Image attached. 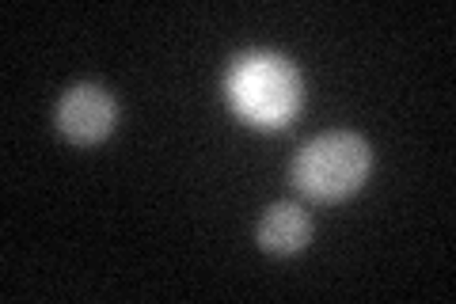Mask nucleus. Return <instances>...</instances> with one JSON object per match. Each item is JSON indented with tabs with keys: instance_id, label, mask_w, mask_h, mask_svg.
Returning a JSON list of instances; mask_svg holds the SVG:
<instances>
[{
	"instance_id": "f257e3e1",
	"label": "nucleus",
	"mask_w": 456,
	"mask_h": 304,
	"mask_svg": "<svg viewBox=\"0 0 456 304\" xmlns=\"http://www.w3.org/2000/svg\"><path fill=\"white\" fill-rule=\"evenodd\" d=\"M224 92L244 122L278 129L301 111V72L289 57L255 50L232 62L224 77Z\"/></svg>"
},
{
	"instance_id": "f03ea898",
	"label": "nucleus",
	"mask_w": 456,
	"mask_h": 304,
	"mask_svg": "<svg viewBox=\"0 0 456 304\" xmlns=\"http://www.w3.org/2000/svg\"><path fill=\"white\" fill-rule=\"evenodd\" d=\"M369 176V144L350 129L312 137L293 160L297 191L312 201H342L350 198Z\"/></svg>"
},
{
	"instance_id": "7ed1b4c3",
	"label": "nucleus",
	"mask_w": 456,
	"mask_h": 304,
	"mask_svg": "<svg viewBox=\"0 0 456 304\" xmlns=\"http://www.w3.org/2000/svg\"><path fill=\"white\" fill-rule=\"evenodd\" d=\"M114 119H118L114 99L107 88H99V84H77V88H69L61 95V103H57V126L77 144L103 141L114 129Z\"/></svg>"
},
{
	"instance_id": "20e7f679",
	"label": "nucleus",
	"mask_w": 456,
	"mask_h": 304,
	"mask_svg": "<svg viewBox=\"0 0 456 304\" xmlns=\"http://www.w3.org/2000/svg\"><path fill=\"white\" fill-rule=\"evenodd\" d=\"M312 236V225H308V213L293 201H278L270 206L259 221V243L263 251L270 255H297L305 251V243Z\"/></svg>"
}]
</instances>
